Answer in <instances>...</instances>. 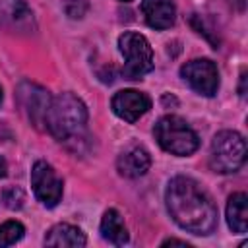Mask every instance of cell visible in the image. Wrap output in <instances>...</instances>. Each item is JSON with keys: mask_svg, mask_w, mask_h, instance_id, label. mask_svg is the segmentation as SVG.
I'll return each instance as SVG.
<instances>
[{"mask_svg": "<svg viewBox=\"0 0 248 248\" xmlns=\"http://www.w3.org/2000/svg\"><path fill=\"white\" fill-rule=\"evenodd\" d=\"M172 221L192 234H211L217 227V207L209 194L192 178L174 176L165 192Z\"/></svg>", "mask_w": 248, "mask_h": 248, "instance_id": "1", "label": "cell"}, {"mask_svg": "<svg viewBox=\"0 0 248 248\" xmlns=\"http://www.w3.org/2000/svg\"><path fill=\"white\" fill-rule=\"evenodd\" d=\"M169 244H180V246H188L186 240H178V238H167L163 240V246H169Z\"/></svg>", "mask_w": 248, "mask_h": 248, "instance_id": "20", "label": "cell"}, {"mask_svg": "<svg viewBox=\"0 0 248 248\" xmlns=\"http://www.w3.org/2000/svg\"><path fill=\"white\" fill-rule=\"evenodd\" d=\"M182 79L200 95L213 97L219 89V72L209 58H196L180 68Z\"/></svg>", "mask_w": 248, "mask_h": 248, "instance_id": "7", "label": "cell"}, {"mask_svg": "<svg viewBox=\"0 0 248 248\" xmlns=\"http://www.w3.org/2000/svg\"><path fill=\"white\" fill-rule=\"evenodd\" d=\"M118 48L124 56V78L140 79L153 70V48L149 41L136 31H126L118 37Z\"/></svg>", "mask_w": 248, "mask_h": 248, "instance_id": "5", "label": "cell"}, {"mask_svg": "<svg viewBox=\"0 0 248 248\" xmlns=\"http://www.w3.org/2000/svg\"><path fill=\"white\" fill-rule=\"evenodd\" d=\"M141 14L145 23L153 29H169L174 23L176 10L172 0H141Z\"/></svg>", "mask_w": 248, "mask_h": 248, "instance_id": "10", "label": "cell"}, {"mask_svg": "<svg viewBox=\"0 0 248 248\" xmlns=\"http://www.w3.org/2000/svg\"><path fill=\"white\" fill-rule=\"evenodd\" d=\"M25 234V227L19 221H6L0 225V248L19 242Z\"/></svg>", "mask_w": 248, "mask_h": 248, "instance_id": "16", "label": "cell"}, {"mask_svg": "<svg viewBox=\"0 0 248 248\" xmlns=\"http://www.w3.org/2000/svg\"><path fill=\"white\" fill-rule=\"evenodd\" d=\"M227 223L232 232L244 234L248 229V196L236 192L227 202Z\"/></svg>", "mask_w": 248, "mask_h": 248, "instance_id": "14", "label": "cell"}, {"mask_svg": "<svg viewBox=\"0 0 248 248\" xmlns=\"http://www.w3.org/2000/svg\"><path fill=\"white\" fill-rule=\"evenodd\" d=\"M16 99H17V105H19L21 112L25 114V118L35 128H43L46 110H48L50 101H52L48 91L45 87H41L39 83L23 79L16 89Z\"/></svg>", "mask_w": 248, "mask_h": 248, "instance_id": "6", "label": "cell"}, {"mask_svg": "<svg viewBox=\"0 0 248 248\" xmlns=\"http://www.w3.org/2000/svg\"><path fill=\"white\" fill-rule=\"evenodd\" d=\"M85 242H87V238H85L83 231L74 227V225H68V223L54 225L45 236V244L46 246H72V248H78V246H85Z\"/></svg>", "mask_w": 248, "mask_h": 248, "instance_id": "13", "label": "cell"}, {"mask_svg": "<svg viewBox=\"0 0 248 248\" xmlns=\"http://www.w3.org/2000/svg\"><path fill=\"white\" fill-rule=\"evenodd\" d=\"M101 234L107 242H110L114 246H124L130 240L128 229H126V225H124V221L116 209L105 211V215L101 219Z\"/></svg>", "mask_w": 248, "mask_h": 248, "instance_id": "15", "label": "cell"}, {"mask_svg": "<svg viewBox=\"0 0 248 248\" xmlns=\"http://www.w3.org/2000/svg\"><path fill=\"white\" fill-rule=\"evenodd\" d=\"M153 134H155L157 143L165 151L178 155V157L192 155L200 147L198 134L186 124V120H182L180 116H174V114H167V116L159 118L153 128Z\"/></svg>", "mask_w": 248, "mask_h": 248, "instance_id": "3", "label": "cell"}, {"mask_svg": "<svg viewBox=\"0 0 248 248\" xmlns=\"http://www.w3.org/2000/svg\"><path fill=\"white\" fill-rule=\"evenodd\" d=\"M0 200H2V205H6L8 209H19V207H23L25 194H23L21 188H16L14 186V188L4 190L2 196H0Z\"/></svg>", "mask_w": 248, "mask_h": 248, "instance_id": "17", "label": "cell"}, {"mask_svg": "<svg viewBox=\"0 0 248 248\" xmlns=\"http://www.w3.org/2000/svg\"><path fill=\"white\" fill-rule=\"evenodd\" d=\"M31 186L35 198L45 207H56L62 200V178L46 161H37L31 169Z\"/></svg>", "mask_w": 248, "mask_h": 248, "instance_id": "8", "label": "cell"}, {"mask_svg": "<svg viewBox=\"0 0 248 248\" xmlns=\"http://www.w3.org/2000/svg\"><path fill=\"white\" fill-rule=\"evenodd\" d=\"M151 167V157L149 153L140 147V145H132L126 151L120 153L118 161H116V169L122 176L126 178H138L143 176Z\"/></svg>", "mask_w": 248, "mask_h": 248, "instance_id": "11", "label": "cell"}, {"mask_svg": "<svg viewBox=\"0 0 248 248\" xmlns=\"http://www.w3.org/2000/svg\"><path fill=\"white\" fill-rule=\"evenodd\" d=\"M31 21V12L25 0H0V25L21 29Z\"/></svg>", "mask_w": 248, "mask_h": 248, "instance_id": "12", "label": "cell"}, {"mask_svg": "<svg viewBox=\"0 0 248 248\" xmlns=\"http://www.w3.org/2000/svg\"><path fill=\"white\" fill-rule=\"evenodd\" d=\"M8 174V163H6V159L0 155V178H4Z\"/></svg>", "mask_w": 248, "mask_h": 248, "instance_id": "21", "label": "cell"}, {"mask_svg": "<svg viewBox=\"0 0 248 248\" xmlns=\"http://www.w3.org/2000/svg\"><path fill=\"white\" fill-rule=\"evenodd\" d=\"M231 2H232V6H234L236 10H240V12L246 8V0H231Z\"/></svg>", "mask_w": 248, "mask_h": 248, "instance_id": "22", "label": "cell"}, {"mask_svg": "<svg viewBox=\"0 0 248 248\" xmlns=\"http://www.w3.org/2000/svg\"><path fill=\"white\" fill-rule=\"evenodd\" d=\"M0 103H2V87H0Z\"/></svg>", "mask_w": 248, "mask_h": 248, "instance_id": "23", "label": "cell"}, {"mask_svg": "<svg viewBox=\"0 0 248 248\" xmlns=\"http://www.w3.org/2000/svg\"><path fill=\"white\" fill-rule=\"evenodd\" d=\"M246 161V140L234 130L219 132L209 149V167L215 172L231 174L236 172Z\"/></svg>", "mask_w": 248, "mask_h": 248, "instance_id": "4", "label": "cell"}, {"mask_svg": "<svg viewBox=\"0 0 248 248\" xmlns=\"http://www.w3.org/2000/svg\"><path fill=\"white\" fill-rule=\"evenodd\" d=\"M120 2H130V0H120Z\"/></svg>", "mask_w": 248, "mask_h": 248, "instance_id": "24", "label": "cell"}, {"mask_svg": "<svg viewBox=\"0 0 248 248\" xmlns=\"http://www.w3.org/2000/svg\"><path fill=\"white\" fill-rule=\"evenodd\" d=\"M89 10L87 0H66L64 4V12L72 17V19H81Z\"/></svg>", "mask_w": 248, "mask_h": 248, "instance_id": "18", "label": "cell"}, {"mask_svg": "<svg viewBox=\"0 0 248 248\" xmlns=\"http://www.w3.org/2000/svg\"><path fill=\"white\" fill-rule=\"evenodd\" d=\"M87 124V107L74 93H60L50 101L45 128L58 141H79Z\"/></svg>", "mask_w": 248, "mask_h": 248, "instance_id": "2", "label": "cell"}, {"mask_svg": "<svg viewBox=\"0 0 248 248\" xmlns=\"http://www.w3.org/2000/svg\"><path fill=\"white\" fill-rule=\"evenodd\" d=\"M110 107L118 118L126 122H136L151 108V99L138 89H122L112 97Z\"/></svg>", "mask_w": 248, "mask_h": 248, "instance_id": "9", "label": "cell"}, {"mask_svg": "<svg viewBox=\"0 0 248 248\" xmlns=\"http://www.w3.org/2000/svg\"><path fill=\"white\" fill-rule=\"evenodd\" d=\"M240 97H246V72H242L240 76V89H238Z\"/></svg>", "mask_w": 248, "mask_h": 248, "instance_id": "19", "label": "cell"}]
</instances>
